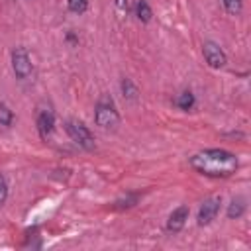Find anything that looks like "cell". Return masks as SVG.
I'll return each mask as SVG.
<instances>
[{"label": "cell", "instance_id": "3957f363", "mask_svg": "<svg viewBox=\"0 0 251 251\" xmlns=\"http://www.w3.org/2000/svg\"><path fill=\"white\" fill-rule=\"evenodd\" d=\"M65 129L71 135V139L75 143H78L80 147H84V149H92L94 147V137H92L90 129L84 124H80V122H67Z\"/></svg>", "mask_w": 251, "mask_h": 251}, {"label": "cell", "instance_id": "e0dca14e", "mask_svg": "<svg viewBox=\"0 0 251 251\" xmlns=\"http://www.w3.org/2000/svg\"><path fill=\"white\" fill-rule=\"evenodd\" d=\"M116 4H118V8H126V0H116Z\"/></svg>", "mask_w": 251, "mask_h": 251}, {"label": "cell", "instance_id": "7c38bea8", "mask_svg": "<svg viewBox=\"0 0 251 251\" xmlns=\"http://www.w3.org/2000/svg\"><path fill=\"white\" fill-rule=\"evenodd\" d=\"M69 8L75 14H82L88 8V0H69Z\"/></svg>", "mask_w": 251, "mask_h": 251}, {"label": "cell", "instance_id": "8fae6325", "mask_svg": "<svg viewBox=\"0 0 251 251\" xmlns=\"http://www.w3.org/2000/svg\"><path fill=\"white\" fill-rule=\"evenodd\" d=\"M243 210H245V204H243V200H231V204H229V208H227V216L233 220V218H239L241 214H243Z\"/></svg>", "mask_w": 251, "mask_h": 251}, {"label": "cell", "instance_id": "9c48e42d", "mask_svg": "<svg viewBox=\"0 0 251 251\" xmlns=\"http://www.w3.org/2000/svg\"><path fill=\"white\" fill-rule=\"evenodd\" d=\"M135 12H137V18L141 20V22H149L151 20V8H149V4L145 2V0H139L137 2V6H135Z\"/></svg>", "mask_w": 251, "mask_h": 251}, {"label": "cell", "instance_id": "5b68a950", "mask_svg": "<svg viewBox=\"0 0 251 251\" xmlns=\"http://www.w3.org/2000/svg\"><path fill=\"white\" fill-rule=\"evenodd\" d=\"M220 202H222L220 196H212V198L204 200V204L198 210V224L200 226H206V224H210L216 218V214L220 210Z\"/></svg>", "mask_w": 251, "mask_h": 251}, {"label": "cell", "instance_id": "8992f818", "mask_svg": "<svg viewBox=\"0 0 251 251\" xmlns=\"http://www.w3.org/2000/svg\"><path fill=\"white\" fill-rule=\"evenodd\" d=\"M204 59L210 67L214 69H220L226 65V53L214 43V41H206L204 43Z\"/></svg>", "mask_w": 251, "mask_h": 251}, {"label": "cell", "instance_id": "ba28073f", "mask_svg": "<svg viewBox=\"0 0 251 251\" xmlns=\"http://www.w3.org/2000/svg\"><path fill=\"white\" fill-rule=\"evenodd\" d=\"M53 126H55V116L51 110H41L39 116H37V129H39V135L41 137H47L51 131H53Z\"/></svg>", "mask_w": 251, "mask_h": 251}, {"label": "cell", "instance_id": "9a60e30c", "mask_svg": "<svg viewBox=\"0 0 251 251\" xmlns=\"http://www.w3.org/2000/svg\"><path fill=\"white\" fill-rule=\"evenodd\" d=\"M12 118H14V116H12V110L2 104V106H0V124H2V126H10V124H12Z\"/></svg>", "mask_w": 251, "mask_h": 251}, {"label": "cell", "instance_id": "7a4b0ae2", "mask_svg": "<svg viewBox=\"0 0 251 251\" xmlns=\"http://www.w3.org/2000/svg\"><path fill=\"white\" fill-rule=\"evenodd\" d=\"M94 120H96V124H98L100 127H104V129H114V127L118 126L120 116H118V112H116L112 100H110V102H106V100H100V102H98L96 112H94Z\"/></svg>", "mask_w": 251, "mask_h": 251}, {"label": "cell", "instance_id": "4fadbf2b", "mask_svg": "<svg viewBox=\"0 0 251 251\" xmlns=\"http://www.w3.org/2000/svg\"><path fill=\"white\" fill-rule=\"evenodd\" d=\"M226 12L229 14H239L241 12V0H222Z\"/></svg>", "mask_w": 251, "mask_h": 251}, {"label": "cell", "instance_id": "30bf717a", "mask_svg": "<svg viewBox=\"0 0 251 251\" xmlns=\"http://www.w3.org/2000/svg\"><path fill=\"white\" fill-rule=\"evenodd\" d=\"M175 102H176L178 108H182V110H190V108L194 106V96H192V92H182V94L176 96Z\"/></svg>", "mask_w": 251, "mask_h": 251}, {"label": "cell", "instance_id": "5bb4252c", "mask_svg": "<svg viewBox=\"0 0 251 251\" xmlns=\"http://www.w3.org/2000/svg\"><path fill=\"white\" fill-rule=\"evenodd\" d=\"M122 90H124V96H129V98H135L137 96V88L131 84L129 78H124L122 80Z\"/></svg>", "mask_w": 251, "mask_h": 251}, {"label": "cell", "instance_id": "6da1fadb", "mask_svg": "<svg viewBox=\"0 0 251 251\" xmlns=\"http://www.w3.org/2000/svg\"><path fill=\"white\" fill-rule=\"evenodd\" d=\"M192 169L208 176H229L237 169V159L233 153L224 149H206L190 159Z\"/></svg>", "mask_w": 251, "mask_h": 251}, {"label": "cell", "instance_id": "52a82bcc", "mask_svg": "<svg viewBox=\"0 0 251 251\" xmlns=\"http://www.w3.org/2000/svg\"><path fill=\"white\" fill-rule=\"evenodd\" d=\"M188 218V208L186 206H178L171 216H169V222H167V229L169 231H180L184 222Z\"/></svg>", "mask_w": 251, "mask_h": 251}, {"label": "cell", "instance_id": "2e32d148", "mask_svg": "<svg viewBox=\"0 0 251 251\" xmlns=\"http://www.w3.org/2000/svg\"><path fill=\"white\" fill-rule=\"evenodd\" d=\"M6 196H8V184H6V178L0 175V204L6 202Z\"/></svg>", "mask_w": 251, "mask_h": 251}, {"label": "cell", "instance_id": "277c9868", "mask_svg": "<svg viewBox=\"0 0 251 251\" xmlns=\"http://www.w3.org/2000/svg\"><path fill=\"white\" fill-rule=\"evenodd\" d=\"M12 69L16 73V76L20 78H27L31 75V61H29V55L25 49H16L12 53Z\"/></svg>", "mask_w": 251, "mask_h": 251}]
</instances>
